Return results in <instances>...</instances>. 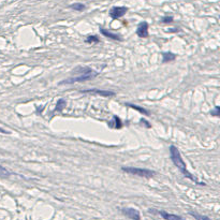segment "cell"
<instances>
[{
	"label": "cell",
	"instance_id": "obj_1",
	"mask_svg": "<svg viewBox=\"0 0 220 220\" xmlns=\"http://www.w3.org/2000/svg\"><path fill=\"white\" fill-rule=\"evenodd\" d=\"M170 156H171V160L173 161L174 165L179 170L180 173H182L185 177L188 178V179H191L192 182L197 183V184H199V185H205L204 183H200L199 180H198V178L195 177V176H193L192 174L187 170L186 163H185L184 160H183L179 149H178L175 145H171V146H170Z\"/></svg>",
	"mask_w": 220,
	"mask_h": 220
},
{
	"label": "cell",
	"instance_id": "obj_2",
	"mask_svg": "<svg viewBox=\"0 0 220 220\" xmlns=\"http://www.w3.org/2000/svg\"><path fill=\"white\" fill-rule=\"evenodd\" d=\"M76 71H81L82 73L77 76H72V77H69L67 78V80L60 81L59 85H65V84L70 85V84H74V83L86 82V81L92 80L93 77H96V76L99 74L98 72H96V71H93L91 68H89V67H77Z\"/></svg>",
	"mask_w": 220,
	"mask_h": 220
},
{
	"label": "cell",
	"instance_id": "obj_3",
	"mask_svg": "<svg viewBox=\"0 0 220 220\" xmlns=\"http://www.w3.org/2000/svg\"><path fill=\"white\" fill-rule=\"evenodd\" d=\"M121 170H123L124 172H126V173H129V174H132V175H136V176H140V177H144V178H151L156 175V172L152 171V170L141 169V167H123Z\"/></svg>",
	"mask_w": 220,
	"mask_h": 220
},
{
	"label": "cell",
	"instance_id": "obj_4",
	"mask_svg": "<svg viewBox=\"0 0 220 220\" xmlns=\"http://www.w3.org/2000/svg\"><path fill=\"white\" fill-rule=\"evenodd\" d=\"M128 12L127 6H113L110 10V16L113 19H118Z\"/></svg>",
	"mask_w": 220,
	"mask_h": 220
},
{
	"label": "cell",
	"instance_id": "obj_5",
	"mask_svg": "<svg viewBox=\"0 0 220 220\" xmlns=\"http://www.w3.org/2000/svg\"><path fill=\"white\" fill-rule=\"evenodd\" d=\"M82 93H96V95L102 96V97H112L115 96L116 93L114 91H110V90H101V89H85V90L81 91Z\"/></svg>",
	"mask_w": 220,
	"mask_h": 220
},
{
	"label": "cell",
	"instance_id": "obj_6",
	"mask_svg": "<svg viewBox=\"0 0 220 220\" xmlns=\"http://www.w3.org/2000/svg\"><path fill=\"white\" fill-rule=\"evenodd\" d=\"M121 212L124 213V215H126L128 218H130L131 220H140L141 219L140 212H139L138 210H134V208L129 207V208H123Z\"/></svg>",
	"mask_w": 220,
	"mask_h": 220
},
{
	"label": "cell",
	"instance_id": "obj_7",
	"mask_svg": "<svg viewBox=\"0 0 220 220\" xmlns=\"http://www.w3.org/2000/svg\"><path fill=\"white\" fill-rule=\"evenodd\" d=\"M136 34H138L140 38H147L148 37V24L146 22L140 23V25L138 26V29H136Z\"/></svg>",
	"mask_w": 220,
	"mask_h": 220
},
{
	"label": "cell",
	"instance_id": "obj_8",
	"mask_svg": "<svg viewBox=\"0 0 220 220\" xmlns=\"http://www.w3.org/2000/svg\"><path fill=\"white\" fill-rule=\"evenodd\" d=\"M154 212H156V210H154ZM156 213H158V214L160 215V216L162 217L163 219H165V220H184V219H183V217L178 216V215L170 214V213L164 212V210H157Z\"/></svg>",
	"mask_w": 220,
	"mask_h": 220
},
{
	"label": "cell",
	"instance_id": "obj_9",
	"mask_svg": "<svg viewBox=\"0 0 220 220\" xmlns=\"http://www.w3.org/2000/svg\"><path fill=\"white\" fill-rule=\"evenodd\" d=\"M100 32H101L104 37H106V38H108V39H112V40H114V41H121V37L119 36V34L113 33V32L108 31V30L104 29V28H102V27L100 28Z\"/></svg>",
	"mask_w": 220,
	"mask_h": 220
},
{
	"label": "cell",
	"instance_id": "obj_10",
	"mask_svg": "<svg viewBox=\"0 0 220 220\" xmlns=\"http://www.w3.org/2000/svg\"><path fill=\"white\" fill-rule=\"evenodd\" d=\"M176 55L172 52H163L162 53V62H169V61H173L175 60Z\"/></svg>",
	"mask_w": 220,
	"mask_h": 220
},
{
	"label": "cell",
	"instance_id": "obj_11",
	"mask_svg": "<svg viewBox=\"0 0 220 220\" xmlns=\"http://www.w3.org/2000/svg\"><path fill=\"white\" fill-rule=\"evenodd\" d=\"M126 105H128V106H130V108H134V110H136L138 112H140V113H142V114H144V115H146V116H148V115H150V113L148 112L147 110H145L144 108H141V106H138V105H134V104H131V103H127Z\"/></svg>",
	"mask_w": 220,
	"mask_h": 220
},
{
	"label": "cell",
	"instance_id": "obj_12",
	"mask_svg": "<svg viewBox=\"0 0 220 220\" xmlns=\"http://www.w3.org/2000/svg\"><path fill=\"white\" fill-rule=\"evenodd\" d=\"M67 105V101L65 99H59L57 101V105H56V108L55 111H57V112H60V111H62L65 108H66Z\"/></svg>",
	"mask_w": 220,
	"mask_h": 220
},
{
	"label": "cell",
	"instance_id": "obj_13",
	"mask_svg": "<svg viewBox=\"0 0 220 220\" xmlns=\"http://www.w3.org/2000/svg\"><path fill=\"white\" fill-rule=\"evenodd\" d=\"M69 8L73 9V10H75V11H78V12H81V11H84L85 9H86V6H85V4H83V3H80V2H76V3L71 4Z\"/></svg>",
	"mask_w": 220,
	"mask_h": 220
},
{
	"label": "cell",
	"instance_id": "obj_14",
	"mask_svg": "<svg viewBox=\"0 0 220 220\" xmlns=\"http://www.w3.org/2000/svg\"><path fill=\"white\" fill-rule=\"evenodd\" d=\"M190 215L192 217H194L197 220H212L210 218H208V217L206 216H203V215H200L198 214V213H194V212H190Z\"/></svg>",
	"mask_w": 220,
	"mask_h": 220
},
{
	"label": "cell",
	"instance_id": "obj_15",
	"mask_svg": "<svg viewBox=\"0 0 220 220\" xmlns=\"http://www.w3.org/2000/svg\"><path fill=\"white\" fill-rule=\"evenodd\" d=\"M85 42L88 43V44H90V43H98L99 42V39H98V37H96V36H89V37H87Z\"/></svg>",
	"mask_w": 220,
	"mask_h": 220
},
{
	"label": "cell",
	"instance_id": "obj_16",
	"mask_svg": "<svg viewBox=\"0 0 220 220\" xmlns=\"http://www.w3.org/2000/svg\"><path fill=\"white\" fill-rule=\"evenodd\" d=\"M210 115L215 117H219L220 116V106H216L214 110L210 112Z\"/></svg>",
	"mask_w": 220,
	"mask_h": 220
},
{
	"label": "cell",
	"instance_id": "obj_17",
	"mask_svg": "<svg viewBox=\"0 0 220 220\" xmlns=\"http://www.w3.org/2000/svg\"><path fill=\"white\" fill-rule=\"evenodd\" d=\"M173 21H174L173 16H163L162 19H161V22H162L163 24H170Z\"/></svg>",
	"mask_w": 220,
	"mask_h": 220
},
{
	"label": "cell",
	"instance_id": "obj_18",
	"mask_svg": "<svg viewBox=\"0 0 220 220\" xmlns=\"http://www.w3.org/2000/svg\"><path fill=\"white\" fill-rule=\"evenodd\" d=\"M114 121L116 123V126H115V128H116V129H120V128H121V121H120V119H119V117L114 116Z\"/></svg>",
	"mask_w": 220,
	"mask_h": 220
},
{
	"label": "cell",
	"instance_id": "obj_19",
	"mask_svg": "<svg viewBox=\"0 0 220 220\" xmlns=\"http://www.w3.org/2000/svg\"><path fill=\"white\" fill-rule=\"evenodd\" d=\"M0 173H2L3 175H6V176L10 175V172H9L6 169H4L3 167H1V165H0Z\"/></svg>",
	"mask_w": 220,
	"mask_h": 220
},
{
	"label": "cell",
	"instance_id": "obj_20",
	"mask_svg": "<svg viewBox=\"0 0 220 220\" xmlns=\"http://www.w3.org/2000/svg\"><path fill=\"white\" fill-rule=\"evenodd\" d=\"M141 124H143V125H145L146 126V128L147 129H149V128H151V126L149 125V123H148V121L146 120V119H141V121H140Z\"/></svg>",
	"mask_w": 220,
	"mask_h": 220
},
{
	"label": "cell",
	"instance_id": "obj_21",
	"mask_svg": "<svg viewBox=\"0 0 220 220\" xmlns=\"http://www.w3.org/2000/svg\"><path fill=\"white\" fill-rule=\"evenodd\" d=\"M0 133H4V134H9L10 132L9 131H6L4 129H2V128H0Z\"/></svg>",
	"mask_w": 220,
	"mask_h": 220
}]
</instances>
